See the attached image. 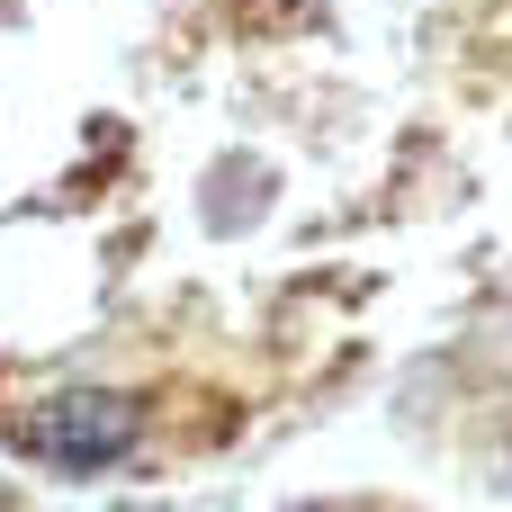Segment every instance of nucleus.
Listing matches in <instances>:
<instances>
[{"label":"nucleus","mask_w":512,"mask_h":512,"mask_svg":"<svg viewBox=\"0 0 512 512\" xmlns=\"http://www.w3.org/2000/svg\"><path fill=\"white\" fill-rule=\"evenodd\" d=\"M18 441H27L45 468H108V459L135 450V405L108 396V387H63V396H45V405L18 423Z\"/></svg>","instance_id":"nucleus-1"}]
</instances>
